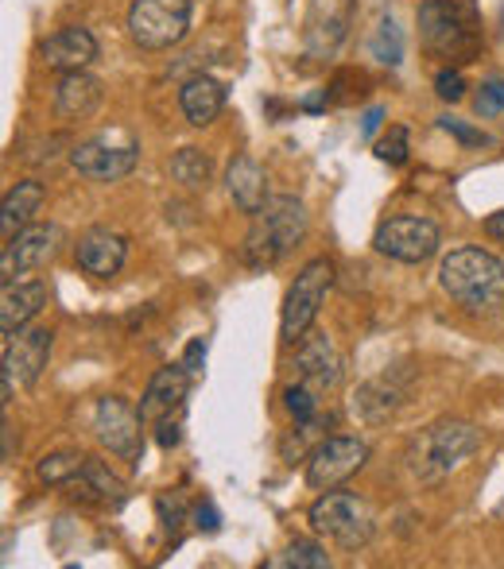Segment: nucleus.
I'll list each match as a JSON object with an SVG mask.
<instances>
[{"label": "nucleus", "instance_id": "f257e3e1", "mask_svg": "<svg viewBox=\"0 0 504 569\" xmlns=\"http://www.w3.org/2000/svg\"><path fill=\"white\" fill-rule=\"evenodd\" d=\"M438 283L470 315H493L504 307V263L485 248H454L438 268Z\"/></svg>", "mask_w": 504, "mask_h": 569}, {"label": "nucleus", "instance_id": "f03ea898", "mask_svg": "<svg viewBox=\"0 0 504 569\" xmlns=\"http://www.w3.org/2000/svg\"><path fill=\"white\" fill-rule=\"evenodd\" d=\"M419 39L438 59H470L482 47V8H477V0H423Z\"/></svg>", "mask_w": 504, "mask_h": 569}, {"label": "nucleus", "instance_id": "7ed1b4c3", "mask_svg": "<svg viewBox=\"0 0 504 569\" xmlns=\"http://www.w3.org/2000/svg\"><path fill=\"white\" fill-rule=\"evenodd\" d=\"M303 232H307V206L291 194L268 198L264 210L256 213L249 237H245V260L253 268H271L299 244Z\"/></svg>", "mask_w": 504, "mask_h": 569}, {"label": "nucleus", "instance_id": "20e7f679", "mask_svg": "<svg viewBox=\"0 0 504 569\" xmlns=\"http://www.w3.org/2000/svg\"><path fill=\"white\" fill-rule=\"evenodd\" d=\"M190 16H195L190 0H132L128 36L140 51H167L187 39Z\"/></svg>", "mask_w": 504, "mask_h": 569}, {"label": "nucleus", "instance_id": "39448f33", "mask_svg": "<svg viewBox=\"0 0 504 569\" xmlns=\"http://www.w3.org/2000/svg\"><path fill=\"white\" fill-rule=\"evenodd\" d=\"M334 283V263L326 260V256H318V260H310L307 268L295 276V283L287 287V299H284V315H279V338L287 345L303 341L307 338V330L315 326L318 318V307H323L326 291H330Z\"/></svg>", "mask_w": 504, "mask_h": 569}, {"label": "nucleus", "instance_id": "423d86ee", "mask_svg": "<svg viewBox=\"0 0 504 569\" xmlns=\"http://www.w3.org/2000/svg\"><path fill=\"white\" fill-rule=\"evenodd\" d=\"M307 519H310V527H315L318 535H326V539H334L338 547H346V550L365 547V542H369V535H373L369 508H365L354 492H334V488H330V492L318 496V500L310 503Z\"/></svg>", "mask_w": 504, "mask_h": 569}, {"label": "nucleus", "instance_id": "0eeeda50", "mask_svg": "<svg viewBox=\"0 0 504 569\" xmlns=\"http://www.w3.org/2000/svg\"><path fill=\"white\" fill-rule=\"evenodd\" d=\"M477 442H482V435H477L474 422H462V419L438 422V427H431L427 435L419 438L423 457L415 461V469H419L423 477H443V472L458 469V465L477 450Z\"/></svg>", "mask_w": 504, "mask_h": 569}, {"label": "nucleus", "instance_id": "6e6552de", "mask_svg": "<svg viewBox=\"0 0 504 569\" xmlns=\"http://www.w3.org/2000/svg\"><path fill=\"white\" fill-rule=\"evenodd\" d=\"M55 333L47 326H23L20 333L4 338V403L12 399V388H31L43 376L47 357H51Z\"/></svg>", "mask_w": 504, "mask_h": 569}, {"label": "nucleus", "instance_id": "1a4fd4ad", "mask_svg": "<svg viewBox=\"0 0 504 569\" xmlns=\"http://www.w3.org/2000/svg\"><path fill=\"white\" fill-rule=\"evenodd\" d=\"M443 232L431 218H388L373 237V248L388 260L399 263H423L438 252Z\"/></svg>", "mask_w": 504, "mask_h": 569}, {"label": "nucleus", "instance_id": "9d476101", "mask_svg": "<svg viewBox=\"0 0 504 569\" xmlns=\"http://www.w3.org/2000/svg\"><path fill=\"white\" fill-rule=\"evenodd\" d=\"M365 461H369V446L362 438H326V442L315 446V453L307 461V485L330 492V488L346 485L354 472H362Z\"/></svg>", "mask_w": 504, "mask_h": 569}, {"label": "nucleus", "instance_id": "9b49d317", "mask_svg": "<svg viewBox=\"0 0 504 569\" xmlns=\"http://www.w3.org/2000/svg\"><path fill=\"white\" fill-rule=\"evenodd\" d=\"M140 427H144L140 411H132L121 396H106L93 407V435H98V442L109 453L125 457V461L140 457Z\"/></svg>", "mask_w": 504, "mask_h": 569}, {"label": "nucleus", "instance_id": "f8f14e48", "mask_svg": "<svg viewBox=\"0 0 504 569\" xmlns=\"http://www.w3.org/2000/svg\"><path fill=\"white\" fill-rule=\"evenodd\" d=\"M136 159H140V151L132 148V143H125V148H113V143L106 140H90V143H78L75 151H70V167H75L82 179L90 182H121L128 174L136 171Z\"/></svg>", "mask_w": 504, "mask_h": 569}, {"label": "nucleus", "instance_id": "ddd939ff", "mask_svg": "<svg viewBox=\"0 0 504 569\" xmlns=\"http://www.w3.org/2000/svg\"><path fill=\"white\" fill-rule=\"evenodd\" d=\"M55 240H59V229L55 226H23L12 240L4 244V256H0V271H4V287L16 283V276L23 271L43 268L55 256Z\"/></svg>", "mask_w": 504, "mask_h": 569}, {"label": "nucleus", "instance_id": "4468645a", "mask_svg": "<svg viewBox=\"0 0 504 569\" xmlns=\"http://www.w3.org/2000/svg\"><path fill=\"white\" fill-rule=\"evenodd\" d=\"M187 391H190V372L179 365L159 368L156 376L148 380V391L140 399V419L144 422H164L171 415H179L187 407Z\"/></svg>", "mask_w": 504, "mask_h": 569}, {"label": "nucleus", "instance_id": "2eb2a0df", "mask_svg": "<svg viewBox=\"0 0 504 569\" xmlns=\"http://www.w3.org/2000/svg\"><path fill=\"white\" fill-rule=\"evenodd\" d=\"M43 62L59 74H75V70H86L93 59H98V39L86 28H59L55 36L43 39L39 47Z\"/></svg>", "mask_w": 504, "mask_h": 569}, {"label": "nucleus", "instance_id": "dca6fc26", "mask_svg": "<svg viewBox=\"0 0 504 569\" xmlns=\"http://www.w3.org/2000/svg\"><path fill=\"white\" fill-rule=\"evenodd\" d=\"M75 256H78V268H82L86 276L109 279V276H117V271H121V263L128 256V240L121 237V232L93 229V232H86V237L78 240Z\"/></svg>", "mask_w": 504, "mask_h": 569}, {"label": "nucleus", "instance_id": "f3484780", "mask_svg": "<svg viewBox=\"0 0 504 569\" xmlns=\"http://www.w3.org/2000/svg\"><path fill=\"white\" fill-rule=\"evenodd\" d=\"M295 368H299L303 383H310V388H334L342 380V357L326 333H310V338L299 341Z\"/></svg>", "mask_w": 504, "mask_h": 569}, {"label": "nucleus", "instance_id": "a211bd4d", "mask_svg": "<svg viewBox=\"0 0 504 569\" xmlns=\"http://www.w3.org/2000/svg\"><path fill=\"white\" fill-rule=\"evenodd\" d=\"M226 190L234 198V206L241 213H260L264 202H268V179H264L260 163L253 156H237L226 171Z\"/></svg>", "mask_w": 504, "mask_h": 569}, {"label": "nucleus", "instance_id": "6ab92c4d", "mask_svg": "<svg viewBox=\"0 0 504 569\" xmlns=\"http://www.w3.org/2000/svg\"><path fill=\"white\" fill-rule=\"evenodd\" d=\"M326 8V16H310L307 28V54L310 59H330L338 51V43L346 39L349 28V0H318Z\"/></svg>", "mask_w": 504, "mask_h": 569}, {"label": "nucleus", "instance_id": "aec40b11", "mask_svg": "<svg viewBox=\"0 0 504 569\" xmlns=\"http://www.w3.org/2000/svg\"><path fill=\"white\" fill-rule=\"evenodd\" d=\"M101 106V82L86 70L59 78V90H55V113L62 120H82Z\"/></svg>", "mask_w": 504, "mask_h": 569}, {"label": "nucleus", "instance_id": "412c9836", "mask_svg": "<svg viewBox=\"0 0 504 569\" xmlns=\"http://www.w3.org/2000/svg\"><path fill=\"white\" fill-rule=\"evenodd\" d=\"M47 307V287L43 283H8L4 295H0V330L20 333L39 310Z\"/></svg>", "mask_w": 504, "mask_h": 569}, {"label": "nucleus", "instance_id": "4be33fe9", "mask_svg": "<svg viewBox=\"0 0 504 569\" xmlns=\"http://www.w3.org/2000/svg\"><path fill=\"white\" fill-rule=\"evenodd\" d=\"M179 106H182V117H187L190 124L206 128V124L218 120L221 109H226V90H221V82H214L210 74H195L179 90Z\"/></svg>", "mask_w": 504, "mask_h": 569}, {"label": "nucleus", "instance_id": "5701e85b", "mask_svg": "<svg viewBox=\"0 0 504 569\" xmlns=\"http://www.w3.org/2000/svg\"><path fill=\"white\" fill-rule=\"evenodd\" d=\"M75 488H82L86 500L101 503V508H121V503L128 500V488L125 480L117 477L113 469H109L106 461H93V457H86L82 472H78L75 480H70Z\"/></svg>", "mask_w": 504, "mask_h": 569}, {"label": "nucleus", "instance_id": "b1692460", "mask_svg": "<svg viewBox=\"0 0 504 569\" xmlns=\"http://www.w3.org/2000/svg\"><path fill=\"white\" fill-rule=\"evenodd\" d=\"M43 198H47V190H43V182H36V179H23V182H16V187L8 190L4 210H0V229H4V240H12L23 226H31V218H36L39 206H43Z\"/></svg>", "mask_w": 504, "mask_h": 569}, {"label": "nucleus", "instance_id": "393cba45", "mask_svg": "<svg viewBox=\"0 0 504 569\" xmlns=\"http://www.w3.org/2000/svg\"><path fill=\"white\" fill-rule=\"evenodd\" d=\"M210 156H202L198 148H179L171 156V179L187 190H206L210 187Z\"/></svg>", "mask_w": 504, "mask_h": 569}, {"label": "nucleus", "instance_id": "a878e982", "mask_svg": "<svg viewBox=\"0 0 504 569\" xmlns=\"http://www.w3.org/2000/svg\"><path fill=\"white\" fill-rule=\"evenodd\" d=\"M264 566L268 569H330V555H326V547H318V542L295 539L284 555L268 558Z\"/></svg>", "mask_w": 504, "mask_h": 569}, {"label": "nucleus", "instance_id": "bb28decb", "mask_svg": "<svg viewBox=\"0 0 504 569\" xmlns=\"http://www.w3.org/2000/svg\"><path fill=\"white\" fill-rule=\"evenodd\" d=\"M396 407H399V391L388 388V383H365V388L357 391V399H354V411L362 415V419H369V422L388 419Z\"/></svg>", "mask_w": 504, "mask_h": 569}, {"label": "nucleus", "instance_id": "cd10ccee", "mask_svg": "<svg viewBox=\"0 0 504 569\" xmlns=\"http://www.w3.org/2000/svg\"><path fill=\"white\" fill-rule=\"evenodd\" d=\"M369 51L384 67H399V62H404V31H399V23L392 20V16L377 23V31H373V39H369Z\"/></svg>", "mask_w": 504, "mask_h": 569}, {"label": "nucleus", "instance_id": "c85d7f7f", "mask_svg": "<svg viewBox=\"0 0 504 569\" xmlns=\"http://www.w3.org/2000/svg\"><path fill=\"white\" fill-rule=\"evenodd\" d=\"M82 465H86V457L82 453H47L43 461H39V480L43 485H70V480L82 472Z\"/></svg>", "mask_w": 504, "mask_h": 569}, {"label": "nucleus", "instance_id": "c756f323", "mask_svg": "<svg viewBox=\"0 0 504 569\" xmlns=\"http://www.w3.org/2000/svg\"><path fill=\"white\" fill-rule=\"evenodd\" d=\"M377 159L388 167H404L407 163V128H388L377 140Z\"/></svg>", "mask_w": 504, "mask_h": 569}, {"label": "nucleus", "instance_id": "7c9ffc66", "mask_svg": "<svg viewBox=\"0 0 504 569\" xmlns=\"http://www.w3.org/2000/svg\"><path fill=\"white\" fill-rule=\"evenodd\" d=\"M284 403L295 422H310V415H315V407H318L315 388H310V383H295V388L284 391Z\"/></svg>", "mask_w": 504, "mask_h": 569}, {"label": "nucleus", "instance_id": "2f4dec72", "mask_svg": "<svg viewBox=\"0 0 504 569\" xmlns=\"http://www.w3.org/2000/svg\"><path fill=\"white\" fill-rule=\"evenodd\" d=\"M438 124H443V132H451L454 140L466 143V148H485V143H490V136L477 132V128H470L466 120H458V117H443Z\"/></svg>", "mask_w": 504, "mask_h": 569}, {"label": "nucleus", "instance_id": "473e14b6", "mask_svg": "<svg viewBox=\"0 0 504 569\" xmlns=\"http://www.w3.org/2000/svg\"><path fill=\"white\" fill-rule=\"evenodd\" d=\"M477 113L482 117H493V113H504V82L501 78H493V82L482 86V93H477Z\"/></svg>", "mask_w": 504, "mask_h": 569}, {"label": "nucleus", "instance_id": "72a5a7b5", "mask_svg": "<svg viewBox=\"0 0 504 569\" xmlns=\"http://www.w3.org/2000/svg\"><path fill=\"white\" fill-rule=\"evenodd\" d=\"M435 93L443 101H462V98H466V78H462V70H443V74L435 78Z\"/></svg>", "mask_w": 504, "mask_h": 569}, {"label": "nucleus", "instance_id": "f704fd0d", "mask_svg": "<svg viewBox=\"0 0 504 569\" xmlns=\"http://www.w3.org/2000/svg\"><path fill=\"white\" fill-rule=\"evenodd\" d=\"M202 365H206V341L195 338L187 345V352H182V368H187L190 376H198L202 372Z\"/></svg>", "mask_w": 504, "mask_h": 569}, {"label": "nucleus", "instance_id": "c9c22d12", "mask_svg": "<svg viewBox=\"0 0 504 569\" xmlns=\"http://www.w3.org/2000/svg\"><path fill=\"white\" fill-rule=\"evenodd\" d=\"M156 427H159L156 442L164 446V450H171V446H179V419H164V422H156Z\"/></svg>", "mask_w": 504, "mask_h": 569}, {"label": "nucleus", "instance_id": "e433bc0d", "mask_svg": "<svg viewBox=\"0 0 504 569\" xmlns=\"http://www.w3.org/2000/svg\"><path fill=\"white\" fill-rule=\"evenodd\" d=\"M195 519H198V527H202V531H218V527H221V516H218V508H214V503H198Z\"/></svg>", "mask_w": 504, "mask_h": 569}, {"label": "nucleus", "instance_id": "4c0bfd02", "mask_svg": "<svg viewBox=\"0 0 504 569\" xmlns=\"http://www.w3.org/2000/svg\"><path fill=\"white\" fill-rule=\"evenodd\" d=\"M485 232H490V237L497 240V244H504V210H501V213H493V218L485 221Z\"/></svg>", "mask_w": 504, "mask_h": 569}, {"label": "nucleus", "instance_id": "58836bf2", "mask_svg": "<svg viewBox=\"0 0 504 569\" xmlns=\"http://www.w3.org/2000/svg\"><path fill=\"white\" fill-rule=\"evenodd\" d=\"M381 117H384V109H369V113H365V124H362V132H365V136H373V132H377Z\"/></svg>", "mask_w": 504, "mask_h": 569}, {"label": "nucleus", "instance_id": "ea45409f", "mask_svg": "<svg viewBox=\"0 0 504 569\" xmlns=\"http://www.w3.org/2000/svg\"><path fill=\"white\" fill-rule=\"evenodd\" d=\"M501 23H504V12H501Z\"/></svg>", "mask_w": 504, "mask_h": 569}]
</instances>
